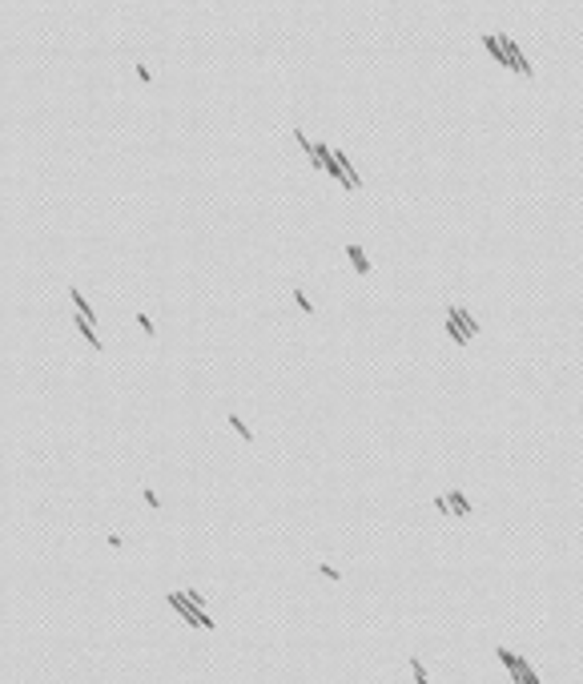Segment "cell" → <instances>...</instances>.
I'll list each match as a JSON object with an SVG mask.
<instances>
[{"label": "cell", "instance_id": "1", "mask_svg": "<svg viewBox=\"0 0 583 684\" xmlns=\"http://www.w3.org/2000/svg\"><path fill=\"white\" fill-rule=\"evenodd\" d=\"M447 314H451V318H455V322H459V326H463L467 334H475V330H478V326H475V318H471V310H459V306H447Z\"/></svg>", "mask_w": 583, "mask_h": 684}, {"label": "cell", "instance_id": "2", "mask_svg": "<svg viewBox=\"0 0 583 684\" xmlns=\"http://www.w3.org/2000/svg\"><path fill=\"white\" fill-rule=\"evenodd\" d=\"M447 499H451L455 515H471V503H467V495H463V491H447Z\"/></svg>", "mask_w": 583, "mask_h": 684}, {"label": "cell", "instance_id": "3", "mask_svg": "<svg viewBox=\"0 0 583 684\" xmlns=\"http://www.w3.org/2000/svg\"><path fill=\"white\" fill-rule=\"evenodd\" d=\"M350 262H354V270H358V274H366V270H370V262H366V254H362V250H358L354 242H350Z\"/></svg>", "mask_w": 583, "mask_h": 684}, {"label": "cell", "instance_id": "4", "mask_svg": "<svg viewBox=\"0 0 583 684\" xmlns=\"http://www.w3.org/2000/svg\"><path fill=\"white\" fill-rule=\"evenodd\" d=\"M410 672H415V684H430V680H426V672H423V660H419V656H410Z\"/></svg>", "mask_w": 583, "mask_h": 684}, {"label": "cell", "instance_id": "5", "mask_svg": "<svg viewBox=\"0 0 583 684\" xmlns=\"http://www.w3.org/2000/svg\"><path fill=\"white\" fill-rule=\"evenodd\" d=\"M229 427H233V431H237V435H242V439H246V443H250V439H254V435H250V427H246V423H242V419H237V415H229Z\"/></svg>", "mask_w": 583, "mask_h": 684}, {"label": "cell", "instance_id": "6", "mask_svg": "<svg viewBox=\"0 0 583 684\" xmlns=\"http://www.w3.org/2000/svg\"><path fill=\"white\" fill-rule=\"evenodd\" d=\"M294 302H298V306H302V314H314V306H310V298H306V294H302V290H294Z\"/></svg>", "mask_w": 583, "mask_h": 684}, {"label": "cell", "instance_id": "7", "mask_svg": "<svg viewBox=\"0 0 583 684\" xmlns=\"http://www.w3.org/2000/svg\"><path fill=\"white\" fill-rule=\"evenodd\" d=\"M318 571H322V575H326V579H334V584L342 579V571H338V568H330V564H318Z\"/></svg>", "mask_w": 583, "mask_h": 684}, {"label": "cell", "instance_id": "8", "mask_svg": "<svg viewBox=\"0 0 583 684\" xmlns=\"http://www.w3.org/2000/svg\"><path fill=\"white\" fill-rule=\"evenodd\" d=\"M141 495H145V503H149V507H161V499H157V491H153V487H145Z\"/></svg>", "mask_w": 583, "mask_h": 684}, {"label": "cell", "instance_id": "9", "mask_svg": "<svg viewBox=\"0 0 583 684\" xmlns=\"http://www.w3.org/2000/svg\"><path fill=\"white\" fill-rule=\"evenodd\" d=\"M137 326H141L145 334H153V322H149V314H137Z\"/></svg>", "mask_w": 583, "mask_h": 684}, {"label": "cell", "instance_id": "10", "mask_svg": "<svg viewBox=\"0 0 583 684\" xmlns=\"http://www.w3.org/2000/svg\"><path fill=\"white\" fill-rule=\"evenodd\" d=\"M523 684H539V676L531 672V664H527V672H523Z\"/></svg>", "mask_w": 583, "mask_h": 684}]
</instances>
